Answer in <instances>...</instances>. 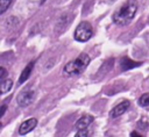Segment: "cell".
I'll return each instance as SVG.
<instances>
[{
	"instance_id": "obj_1",
	"label": "cell",
	"mask_w": 149,
	"mask_h": 137,
	"mask_svg": "<svg viewBox=\"0 0 149 137\" xmlns=\"http://www.w3.org/2000/svg\"><path fill=\"white\" fill-rule=\"evenodd\" d=\"M136 12H137V1L127 0L114 12L112 20L118 26H127L134 19Z\"/></svg>"
},
{
	"instance_id": "obj_2",
	"label": "cell",
	"mask_w": 149,
	"mask_h": 137,
	"mask_svg": "<svg viewBox=\"0 0 149 137\" xmlns=\"http://www.w3.org/2000/svg\"><path fill=\"white\" fill-rule=\"evenodd\" d=\"M90 56L85 52L80 53L74 60H71L69 62L68 64H65L64 68H63V73L66 75V77H71V75H77V74H80L86 67L87 65L90 64Z\"/></svg>"
},
{
	"instance_id": "obj_3",
	"label": "cell",
	"mask_w": 149,
	"mask_h": 137,
	"mask_svg": "<svg viewBox=\"0 0 149 137\" xmlns=\"http://www.w3.org/2000/svg\"><path fill=\"white\" fill-rule=\"evenodd\" d=\"M92 35H93V28H92V26L88 22L83 21V22H80L77 26V28L74 30L73 37L78 42H86V41H88L92 37Z\"/></svg>"
},
{
	"instance_id": "obj_4",
	"label": "cell",
	"mask_w": 149,
	"mask_h": 137,
	"mask_svg": "<svg viewBox=\"0 0 149 137\" xmlns=\"http://www.w3.org/2000/svg\"><path fill=\"white\" fill-rule=\"evenodd\" d=\"M34 98H35V92H34V89H31V88H24L23 91H21V92L19 93V95H17V98H16V101H17L19 106H21V107H27V106H29V104L33 102Z\"/></svg>"
},
{
	"instance_id": "obj_5",
	"label": "cell",
	"mask_w": 149,
	"mask_h": 137,
	"mask_svg": "<svg viewBox=\"0 0 149 137\" xmlns=\"http://www.w3.org/2000/svg\"><path fill=\"white\" fill-rule=\"evenodd\" d=\"M130 102L128 100H122L121 102H119L116 106H114L112 108V110L109 111V116L112 118H116L119 116H121L123 113H126V110L129 108Z\"/></svg>"
},
{
	"instance_id": "obj_6",
	"label": "cell",
	"mask_w": 149,
	"mask_h": 137,
	"mask_svg": "<svg viewBox=\"0 0 149 137\" xmlns=\"http://www.w3.org/2000/svg\"><path fill=\"white\" fill-rule=\"evenodd\" d=\"M36 125H37V120H36V118H34V117L28 118V120L23 121V122L20 124L19 134H20V135H26V134L30 132L31 130H34Z\"/></svg>"
},
{
	"instance_id": "obj_7",
	"label": "cell",
	"mask_w": 149,
	"mask_h": 137,
	"mask_svg": "<svg viewBox=\"0 0 149 137\" xmlns=\"http://www.w3.org/2000/svg\"><path fill=\"white\" fill-rule=\"evenodd\" d=\"M93 116L91 115H84L80 118H78V121L76 122V129L81 130V129H87V127L93 122Z\"/></svg>"
},
{
	"instance_id": "obj_8",
	"label": "cell",
	"mask_w": 149,
	"mask_h": 137,
	"mask_svg": "<svg viewBox=\"0 0 149 137\" xmlns=\"http://www.w3.org/2000/svg\"><path fill=\"white\" fill-rule=\"evenodd\" d=\"M33 67H34V62L28 63V65L23 68L21 75H20V78H19V84H23V82L29 78V75H30V73H31V71H33Z\"/></svg>"
},
{
	"instance_id": "obj_9",
	"label": "cell",
	"mask_w": 149,
	"mask_h": 137,
	"mask_svg": "<svg viewBox=\"0 0 149 137\" xmlns=\"http://www.w3.org/2000/svg\"><path fill=\"white\" fill-rule=\"evenodd\" d=\"M141 63H137V62H133V60H130V59H128L127 57H125V58H122L121 59V68L123 70V71H126V70H129V68H133L134 66H139Z\"/></svg>"
},
{
	"instance_id": "obj_10",
	"label": "cell",
	"mask_w": 149,
	"mask_h": 137,
	"mask_svg": "<svg viewBox=\"0 0 149 137\" xmlns=\"http://www.w3.org/2000/svg\"><path fill=\"white\" fill-rule=\"evenodd\" d=\"M12 86H13V80L12 79H5V80H2L1 81V86H0L1 87V94H5L8 91H10Z\"/></svg>"
},
{
	"instance_id": "obj_11",
	"label": "cell",
	"mask_w": 149,
	"mask_h": 137,
	"mask_svg": "<svg viewBox=\"0 0 149 137\" xmlns=\"http://www.w3.org/2000/svg\"><path fill=\"white\" fill-rule=\"evenodd\" d=\"M139 104L142 106V107H148L149 106V93H144L140 96Z\"/></svg>"
},
{
	"instance_id": "obj_12",
	"label": "cell",
	"mask_w": 149,
	"mask_h": 137,
	"mask_svg": "<svg viewBox=\"0 0 149 137\" xmlns=\"http://www.w3.org/2000/svg\"><path fill=\"white\" fill-rule=\"evenodd\" d=\"M12 1L13 0H0V13L1 14H3L7 10V8L9 7V5L12 3Z\"/></svg>"
},
{
	"instance_id": "obj_13",
	"label": "cell",
	"mask_w": 149,
	"mask_h": 137,
	"mask_svg": "<svg viewBox=\"0 0 149 137\" xmlns=\"http://www.w3.org/2000/svg\"><path fill=\"white\" fill-rule=\"evenodd\" d=\"M74 137H91V131L88 129L78 130V132L74 135Z\"/></svg>"
},
{
	"instance_id": "obj_14",
	"label": "cell",
	"mask_w": 149,
	"mask_h": 137,
	"mask_svg": "<svg viewBox=\"0 0 149 137\" xmlns=\"http://www.w3.org/2000/svg\"><path fill=\"white\" fill-rule=\"evenodd\" d=\"M6 74H7V71H6V68L5 67H0V79H1V81L2 80H5V78H6Z\"/></svg>"
},
{
	"instance_id": "obj_15",
	"label": "cell",
	"mask_w": 149,
	"mask_h": 137,
	"mask_svg": "<svg viewBox=\"0 0 149 137\" xmlns=\"http://www.w3.org/2000/svg\"><path fill=\"white\" fill-rule=\"evenodd\" d=\"M130 137H143L141 134H139L137 131H132L130 132Z\"/></svg>"
},
{
	"instance_id": "obj_16",
	"label": "cell",
	"mask_w": 149,
	"mask_h": 137,
	"mask_svg": "<svg viewBox=\"0 0 149 137\" xmlns=\"http://www.w3.org/2000/svg\"><path fill=\"white\" fill-rule=\"evenodd\" d=\"M6 109H7V104H2V108H1V116H3L5 115V111H6Z\"/></svg>"
}]
</instances>
